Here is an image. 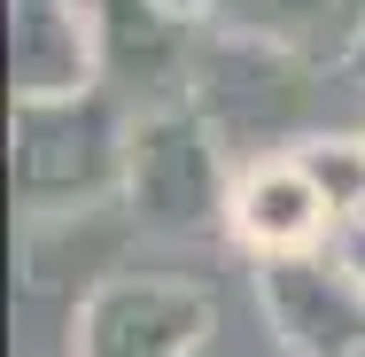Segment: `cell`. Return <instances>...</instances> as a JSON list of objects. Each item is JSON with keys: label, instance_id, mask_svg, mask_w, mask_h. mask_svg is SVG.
Listing matches in <instances>:
<instances>
[{"label": "cell", "instance_id": "cell-5", "mask_svg": "<svg viewBox=\"0 0 365 357\" xmlns=\"http://www.w3.org/2000/svg\"><path fill=\"white\" fill-rule=\"evenodd\" d=\"M195 71H202L195 16H179L163 0H101V86L117 101H148V117L187 109Z\"/></svg>", "mask_w": 365, "mask_h": 357}, {"label": "cell", "instance_id": "cell-1", "mask_svg": "<svg viewBox=\"0 0 365 357\" xmlns=\"http://www.w3.org/2000/svg\"><path fill=\"white\" fill-rule=\"evenodd\" d=\"M133 125L140 117H125V101L109 86L63 93V101H16V117H8V179H16V202L31 217L101 210L109 195H125Z\"/></svg>", "mask_w": 365, "mask_h": 357}, {"label": "cell", "instance_id": "cell-4", "mask_svg": "<svg viewBox=\"0 0 365 357\" xmlns=\"http://www.w3.org/2000/svg\"><path fill=\"white\" fill-rule=\"evenodd\" d=\"M257 311L288 357H365V287L342 249H303L257 264Z\"/></svg>", "mask_w": 365, "mask_h": 357}, {"label": "cell", "instance_id": "cell-3", "mask_svg": "<svg viewBox=\"0 0 365 357\" xmlns=\"http://www.w3.org/2000/svg\"><path fill=\"white\" fill-rule=\"evenodd\" d=\"M210 287L163 272H109L78 295L63 357H195L210 342Z\"/></svg>", "mask_w": 365, "mask_h": 357}, {"label": "cell", "instance_id": "cell-11", "mask_svg": "<svg viewBox=\"0 0 365 357\" xmlns=\"http://www.w3.org/2000/svg\"><path fill=\"white\" fill-rule=\"evenodd\" d=\"M163 8H179V16H225V0H163Z\"/></svg>", "mask_w": 365, "mask_h": 357}, {"label": "cell", "instance_id": "cell-7", "mask_svg": "<svg viewBox=\"0 0 365 357\" xmlns=\"http://www.w3.org/2000/svg\"><path fill=\"white\" fill-rule=\"evenodd\" d=\"M233 233H241V249L264 264V257L327 249L342 225H334V210L319 202V187L303 179V163L280 148V155H257V163L233 179Z\"/></svg>", "mask_w": 365, "mask_h": 357}, {"label": "cell", "instance_id": "cell-12", "mask_svg": "<svg viewBox=\"0 0 365 357\" xmlns=\"http://www.w3.org/2000/svg\"><path fill=\"white\" fill-rule=\"evenodd\" d=\"M350 78H365V39H358V55H350Z\"/></svg>", "mask_w": 365, "mask_h": 357}, {"label": "cell", "instance_id": "cell-10", "mask_svg": "<svg viewBox=\"0 0 365 357\" xmlns=\"http://www.w3.org/2000/svg\"><path fill=\"white\" fill-rule=\"evenodd\" d=\"M334 249H342V264H350V272H358V287H365V225H350Z\"/></svg>", "mask_w": 365, "mask_h": 357}, {"label": "cell", "instance_id": "cell-2", "mask_svg": "<svg viewBox=\"0 0 365 357\" xmlns=\"http://www.w3.org/2000/svg\"><path fill=\"white\" fill-rule=\"evenodd\" d=\"M125 210L148 233H210L233 225V187L218 163V133L202 109H155L133 125V171Z\"/></svg>", "mask_w": 365, "mask_h": 357}, {"label": "cell", "instance_id": "cell-8", "mask_svg": "<svg viewBox=\"0 0 365 357\" xmlns=\"http://www.w3.org/2000/svg\"><path fill=\"white\" fill-rule=\"evenodd\" d=\"M225 31H241V39H264V47H280L295 63H327V71H350V55H358L365 39V0H225L218 16Z\"/></svg>", "mask_w": 365, "mask_h": 357}, {"label": "cell", "instance_id": "cell-9", "mask_svg": "<svg viewBox=\"0 0 365 357\" xmlns=\"http://www.w3.org/2000/svg\"><path fill=\"white\" fill-rule=\"evenodd\" d=\"M288 155L303 163V179L319 187V202L334 210L342 233L365 225V133H303V140H288Z\"/></svg>", "mask_w": 365, "mask_h": 357}, {"label": "cell", "instance_id": "cell-6", "mask_svg": "<svg viewBox=\"0 0 365 357\" xmlns=\"http://www.w3.org/2000/svg\"><path fill=\"white\" fill-rule=\"evenodd\" d=\"M8 86L16 101H63L101 86V8L8 0Z\"/></svg>", "mask_w": 365, "mask_h": 357}]
</instances>
